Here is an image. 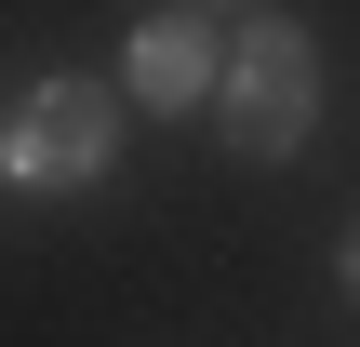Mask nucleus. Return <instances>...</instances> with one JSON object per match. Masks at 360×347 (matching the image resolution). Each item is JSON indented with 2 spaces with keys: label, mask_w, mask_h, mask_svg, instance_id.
Listing matches in <instances>:
<instances>
[{
  "label": "nucleus",
  "mask_w": 360,
  "mask_h": 347,
  "mask_svg": "<svg viewBox=\"0 0 360 347\" xmlns=\"http://www.w3.org/2000/svg\"><path fill=\"white\" fill-rule=\"evenodd\" d=\"M214 67H227V53H214L187 13L134 27V94H147V107H200V94H214Z\"/></svg>",
  "instance_id": "nucleus-3"
},
{
  "label": "nucleus",
  "mask_w": 360,
  "mask_h": 347,
  "mask_svg": "<svg viewBox=\"0 0 360 347\" xmlns=\"http://www.w3.org/2000/svg\"><path fill=\"white\" fill-rule=\"evenodd\" d=\"M307 107H321L307 27H254V40L227 53V147H240V160H281V147L307 134Z\"/></svg>",
  "instance_id": "nucleus-1"
},
{
  "label": "nucleus",
  "mask_w": 360,
  "mask_h": 347,
  "mask_svg": "<svg viewBox=\"0 0 360 347\" xmlns=\"http://www.w3.org/2000/svg\"><path fill=\"white\" fill-rule=\"evenodd\" d=\"M347 294H360V227H347Z\"/></svg>",
  "instance_id": "nucleus-4"
},
{
  "label": "nucleus",
  "mask_w": 360,
  "mask_h": 347,
  "mask_svg": "<svg viewBox=\"0 0 360 347\" xmlns=\"http://www.w3.org/2000/svg\"><path fill=\"white\" fill-rule=\"evenodd\" d=\"M107 94L94 80H40L27 94V120H13V174L27 187H80V174H107Z\"/></svg>",
  "instance_id": "nucleus-2"
}]
</instances>
